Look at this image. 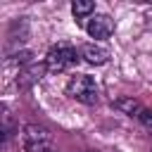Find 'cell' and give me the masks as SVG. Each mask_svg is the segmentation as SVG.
<instances>
[{
    "mask_svg": "<svg viewBox=\"0 0 152 152\" xmlns=\"http://www.w3.org/2000/svg\"><path fill=\"white\" fill-rule=\"evenodd\" d=\"M114 107H116L119 112H124L126 116H133V119H138V114L145 109V104H140V102L133 100V97H119V100H114Z\"/></svg>",
    "mask_w": 152,
    "mask_h": 152,
    "instance_id": "obj_8",
    "label": "cell"
},
{
    "mask_svg": "<svg viewBox=\"0 0 152 152\" xmlns=\"http://www.w3.org/2000/svg\"><path fill=\"white\" fill-rule=\"evenodd\" d=\"M48 71V66H45V62L43 64H38L36 59L31 62V64H24V66H19V76H17V86L21 88V90H28L33 83H38L40 78H43V74Z\"/></svg>",
    "mask_w": 152,
    "mask_h": 152,
    "instance_id": "obj_5",
    "label": "cell"
},
{
    "mask_svg": "<svg viewBox=\"0 0 152 152\" xmlns=\"http://www.w3.org/2000/svg\"><path fill=\"white\" fill-rule=\"evenodd\" d=\"M78 52H81V59L88 62V64H93V66H102V64L109 62V50L102 48V45H95V43H86V45H81Z\"/></svg>",
    "mask_w": 152,
    "mask_h": 152,
    "instance_id": "obj_6",
    "label": "cell"
},
{
    "mask_svg": "<svg viewBox=\"0 0 152 152\" xmlns=\"http://www.w3.org/2000/svg\"><path fill=\"white\" fill-rule=\"evenodd\" d=\"M138 121H140V124H142V126L152 133V109H147V107H145V109L138 114Z\"/></svg>",
    "mask_w": 152,
    "mask_h": 152,
    "instance_id": "obj_10",
    "label": "cell"
},
{
    "mask_svg": "<svg viewBox=\"0 0 152 152\" xmlns=\"http://www.w3.org/2000/svg\"><path fill=\"white\" fill-rule=\"evenodd\" d=\"M83 28H86V33H88L90 38L104 40V38H109V36L114 33V21H112L107 14H93V17L83 24Z\"/></svg>",
    "mask_w": 152,
    "mask_h": 152,
    "instance_id": "obj_4",
    "label": "cell"
},
{
    "mask_svg": "<svg viewBox=\"0 0 152 152\" xmlns=\"http://www.w3.org/2000/svg\"><path fill=\"white\" fill-rule=\"evenodd\" d=\"M71 12H74V17L81 24H86L95 14V2H90V0H74L71 2Z\"/></svg>",
    "mask_w": 152,
    "mask_h": 152,
    "instance_id": "obj_7",
    "label": "cell"
},
{
    "mask_svg": "<svg viewBox=\"0 0 152 152\" xmlns=\"http://www.w3.org/2000/svg\"><path fill=\"white\" fill-rule=\"evenodd\" d=\"M66 95L74 97L81 104H97V100H100V86H97V81L93 76L78 74V76H71L69 78Z\"/></svg>",
    "mask_w": 152,
    "mask_h": 152,
    "instance_id": "obj_2",
    "label": "cell"
},
{
    "mask_svg": "<svg viewBox=\"0 0 152 152\" xmlns=\"http://www.w3.org/2000/svg\"><path fill=\"white\" fill-rule=\"evenodd\" d=\"M78 59H81V52H78L71 43L62 40V43H57V45H52V48L48 50V55H45V66H48V71H52V74H62V71H69Z\"/></svg>",
    "mask_w": 152,
    "mask_h": 152,
    "instance_id": "obj_1",
    "label": "cell"
},
{
    "mask_svg": "<svg viewBox=\"0 0 152 152\" xmlns=\"http://www.w3.org/2000/svg\"><path fill=\"white\" fill-rule=\"evenodd\" d=\"M10 135H12V119H10L7 107H2V142H5V145H7Z\"/></svg>",
    "mask_w": 152,
    "mask_h": 152,
    "instance_id": "obj_9",
    "label": "cell"
},
{
    "mask_svg": "<svg viewBox=\"0 0 152 152\" xmlns=\"http://www.w3.org/2000/svg\"><path fill=\"white\" fill-rule=\"evenodd\" d=\"M21 147L24 152H52V133L45 126L26 124L21 128Z\"/></svg>",
    "mask_w": 152,
    "mask_h": 152,
    "instance_id": "obj_3",
    "label": "cell"
},
{
    "mask_svg": "<svg viewBox=\"0 0 152 152\" xmlns=\"http://www.w3.org/2000/svg\"><path fill=\"white\" fill-rule=\"evenodd\" d=\"M52 152H57V150H52Z\"/></svg>",
    "mask_w": 152,
    "mask_h": 152,
    "instance_id": "obj_11",
    "label": "cell"
}]
</instances>
